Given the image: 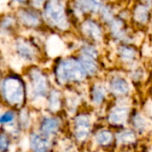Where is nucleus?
<instances>
[{
    "label": "nucleus",
    "mask_w": 152,
    "mask_h": 152,
    "mask_svg": "<svg viewBox=\"0 0 152 152\" xmlns=\"http://www.w3.org/2000/svg\"><path fill=\"white\" fill-rule=\"evenodd\" d=\"M75 7L81 13H98L104 6L102 0H74Z\"/></svg>",
    "instance_id": "nucleus-8"
},
{
    "label": "nucleus",
    "mask_w": 152,
    "mask_h": 152,
    "mask_svg": "<svg viewBox=\"0 0 152 152\" xmlns=\"http://www.w3.org/2000/svg\"><path fill=\"white\" fill-rule=\"evenodd\" d=\"M60 126V123L56 118L47 117L43 120L41 124V133L44 136H49L51 134L55 133Z\"/></svg>",
    "instance_id": "nucleus-15"
},
{
    "label": "nucleus",
    "mask_w": 152,
    "mask_h": 152,
    "mask_svg": "<svg viewBox=\"0 0 152 152\" xmlns=\"http://www.w3.org/2000/svg\"><path fill=\"white\" fill-rule=\"evenodd\" d=\"M151 18L150 8L147 4H137L134 7L133 19L139 25H146Z\"/></svg>",
    "instance_id": "nucleus-10"
},
{
    "label": "nucleus",
    "mask_w": 152,
    "mask_h": 152,
    "mask_svg": "<svg viewBox=\"0 0 152 152\" xmlns=\"http://www.w3.org/2000/svg\"><path fill=\"white\" fill-rule=\"evenodd\" d=\"M42 15L50 26L59 30L64 31L69 28L70 23L61 0H48L44 5Z\"/></svg>",
    "instance_id": "nucleus-1"
},
{
    "label": "nucleus",
    "mask_w": 152,
    "mask_h": 152,
    "mask_svg": "<svg viewBox=\"0 0 152 152\" xmlns=\"http://www.w3.org/2000/svg\"><path fill=\"white\" fill-rule=\"evenodd\" d=\"M15 24V18L11 15H6L5 18H3L2 21V28L5 30L11 29Z\"/></svg>",
    "instance_id": "nucleus-25"
},
{
    "label": "nucleus",
    "mask_w": 152,
    "mask_h": 152,
    "mask_svg": "<svg viewBox=\"0 0 152 152\" xmlns=\"http://www.w3.org/2000/svg\"><path fill=\"white\" fill-rule=\"evenodd\" d=\"M105 90L102 86H94L93 90H92V100L94 101V103L100 105L102 104L104 99H105Z\"/></svg>",
    "instance_id": "nucleus-20"
},
{
    "label": "nucleus",
    "mask_w": 152,
    "mask_h": 152,
    "mask_svg": "<svg viewBox=\"0 0 152 152\" xmlns=\"http://www.w3.org/2000/svg\"><path fill=\"white\" fill-rule=\"evenodd\" d=\"M100 15L102 20L108 25L116 18L114 14V11L110 5H104L100 11Z\"/></svg>",
    "instance_id": "nucleus-21"
},
{
    "label": "nucleus",
    "mask_w": 152,
    "mask_h": 152,
    "mask_svg": "<svg viewBox=\"0 0 152 152\" xmlns=\"http://www.w3.org/2000/svg\"><path fill=\"white\" fill-rule=\"evenodd\" d=\"M60 104H61L60 94L56 90L52 91L49 96V108L52 110L55 111L60 108Z\"/></svg>",
    "instance_id": "nucleus-22"
},
{
    "label": "nucleus",
    "mask_w": 152,
    "mask_h": 152,
    "mask_svg": "<svg viewBox=\"0 0 152 152\" xmlns=\"http://www.w3.org/2000/svg\"><path fill=\"white\" fill-rule=\"evenodd\" d=\"M12 1H14V2H17V3H20V4H21V3H25L26 1H28V0H12Z\"/></svg>",
    "instance_id": "nucleus-29"
},
{
    "label": "nucleus",
    "mask_w": 152,
    "mask_h": 152,
    "mask_svg": "<svg viewBox=\"0 0 152 152\" xmlns=\"http://www.w3.org/2000/svg\"><path fill=\"white\" fill-rule=\"evenodd\" d=\"M129 110L125 107L114 108L109 115V122L114 125H124L128 118Z\"/></svg>",
    "instance_id": "nucleus-11"
},
{
    "label": "nucleus",
    "mask_w": 152,
    "mask_h": 152,
    "mask_svg": "<svg viewBox=\"0 0 152 152\" xmlns=\"http://www.w3.org/2000/svg\"><path fill=\"white\" fill-rule=\"evenodd\" d=\"M78 60H79V63H80V65H81V66H82V68L85 71L86 75H92V74L96 73L97 65H96L94 58L88 57V56L81 55V56Z\"/></svg>",
    "instance_id": "nucleus-16"
},
{
    "label": "nucleus",
    "mask_w": 152,
    "mask_h": 152,
    "mask_svg": "<svg viewBox=\"0 0 152 152\" xmlns=\"http://www.w3.org/2000/svg\"><path fill=\"white\" fill-rule=\"evenodd\" d=\"M82 32L94 41H101L102 39L103 31L100 23L93 19H86L81 24Z\"/></svg>",
    "instance_id": "nucleus-6"
},
{
    "label": "nucleus",
    "mask_w": 152,
    "mask_h": 152,
    "mask_svg": "<svg viewBox=\"0 0 152 152\" xmlns=\"http://www.w3.org/2000/svg\"><path fill=\"white\" fill-rule=\"evenodd\" d=\"M8 143H9V141H8V138L2 134L1 136V142H0V148H1V151L3 152H4L5 150H7L8 148Z\"/></svg>",
    "instance_id": "nucleus-27"
},
{
    "label": "nucleus",
    "mask_w": 152,
    "mask_h": 152,
    "mask_svg": "<svg viewBox=\"0 0 152 152\" xmlns=\"http://www.w3.org/2000/svg\"><path fill=\"white\" fill-rule=\"evenodd\" d=\"M110 29L112 36L118 39L124 40L126 38V24L125 22L121 18L116 17L110 24Z\"/></svg>",
    "instance_id": "nucleus-13"
},
{
    "label": "nucleus",
    "mask_w": 152,
    "mask_h": 152,
    "mask_svg": "<svg viewBox=\"0 0 152 152\" xmlns=\"http://www.w3.org/2000/svg\"><path fill=\"white\" fill-rule=\"evenodd\" d=\"M29 79L31 89L35 97H45L48 91V83L44 73L37 69H34L29 73Z\"/></svg>",
    "instance_id": "nucleus-5"
},
{
    "label": "nucleus",
    "mask_w": 152,
    "mask_h": 152,
    "mask_svg": "<svg viewBox=\"0 0 152 152\" xmlns=\"http://www.w3.org/2000/svg\"><path fill=\"white\" fill-rule=\"evenodd\" d=\"M91 123L87 115H79L75 119V136L79 142L87 139L90 133Z\"/></svg>",
    "instance_id": "nucleus-7"
},
{
    "label": "nucleus",
    "mask_w": 152,
    "mask_h": 152,
    "mask_svg": "<svg viewBox=\"0 0 152 152\" xmlns=\"http://www.w3.org/2000/svg\"><path fill=\"white\" fill-rule=\"evenodd\" d=\"M134 127L138 131L142 132V131L145 130V128H146V121L140 115H137L136 116H134Z\"/></svg>",
    "instance_id": "nucleus-24"
},
{
    "label": "nucleus",
    "mask_w": 152,
    "mask_h": 152,
    "mask_svg": "<svg viewBox=\"0 0 152 152\" xmlns=\"http://www.w3.org/2000/svg\"><path fill=\"white\" fill-rule=\"evenodd\" d=\"M30 142L33 152H50V142L44 135L33 134Z\"/></svg>",
    "instance_id": "nucleus-12"
},
{
    "label": "nucleus",
    "mask_w": 152,
    "mask_h": 152,
    "mask_svg": "<svg viewBox=\"0 0 152 152\" xmlns=\"http://www.w3.org/2000/svg\"><path fill=\"white\" fill-rule=\"evenodd\" d=\"M30 1H31V4L35 8H39L41 6H44L48 0H30Z\"/></svg>",
    "instance_id": "nucleus-28"
},
{
    "label": "nucleus",
    "mask_w": 152,
    "mask_h": 152,
    "mask_svg": "<svg viewBox=\"0 0 152 152\" xmlns=\"http://www.w3.org/2000/svg\"><path fill=\"white\" fill-rule=\"evenodd\" d=\"M56 76L61 82H80L86 77L79 60L74 58H67L62 60L57 66Z\"/></svg>",
    "instance_id": "nucleus-2"
},
{
    "label": "nucleus",
    "mask_w": 152,
    "mask_h": 152,
    "mask_svg": "<svg viewBox=\"0 0 152 152\" xmlns=\"http://www.w3.org/2000/svg\"><path fill=\"white\" fill-rule=\"evenodd\" d=\"M113 141V134L110 131L103 130L97 133L96 135V142L98 144L102 146L110 145Z\"/></svg>",
    "instance_id": "nucleus-19"
},
{
    "label": "nucleus",
    "mask_w": 152,
    "mask_h": 152,
    "mask_svg": "<svg viewBox=\"0 0 152 152\" xmlns=\"http://www.w3.org/2000/svg\"><path fill=\"white\" fill-rule=\"evenodd\" d=\"M13 119H14V114L12 111H6L1 116L0 121H1V124L4 125V124H9L12 122Z\"/></svg>",
    "instance_id": "nucleus-26"
},
{
    "label": "nucleus",
    "mask_w": 152,
    "mask_h": 152,
    "mask_svg": "<svg viewBox=\"0 0 152 152\" xmlns=\"http://www.w3.org/2000/svg\"><path fill=\"white\" fill-rule=\"evenodd\" d=\"M15 48L18 55L24 60L31 61L35 58L36 52L32 45L25 39H18L15 43Z\"/></svg>",
    "instance_id": "nucleus-9"
},
{
    "label": "nucleus",
    "mask_w": 152,
    "mask_h": 152,
    "mask_svg": "<svg viewBox=\"0 0 152 152\" xmlns=\"http://www.w3.org/2000/svg\"><path fill=\"white\" fill-rule=\"evenodd\" d=\"M110 90L113 94L117 96H121L128 93L129 91V84L124 78L115 77L111 80L110 84Z\"/></svg>",
    "instance_id": "nucleus-14"
},
{
    "label": "nucleus",
    "mask_w": 152,
    "mask_h": 152,
    "mask_svg": "<svg viewBox=\"0 0 152 152\" xmlns=\"http://www.w3.org/2000/svg\"><path fill=\"white\" fill-rule=\"evenodd\" d=\"M17 18L23 26L37 28L41 25L43 15L33 8H20L17 12Z\"/></svg>",
    "instance_id": "nucleus-4"
},
{
    "label": "nucleus",
    "mask_w": 152,
    "mask_h": 152,
    "mask_svg": "<svg viewBox=\"0 0 152 152\" xmlns=\"http://www.w3.org/2000/svg\"><path fill=\"white\" fill-rule=\"evenodd\" d=\"M2 94L5 101L12 105H20L24 99V87L22 82L14 77H6L2 82Z\"/></svg>",
    "instance_id": "nucleus-3"
},
{
    "label": "nucleus",
    "mask_w": 152,
    "mask_h": 152,
    "mask_svg": "<svg viewBox=\"0 0 152 152\" xmlns=\"http://www.w3.org/2000/svg\"><path fill=\"white\" fill-rule=\"evenodd\" d=\"M136 135L132 130H124L117 135V142L120 145H129L134 143Z\"/></svg>",
    "instance_id": "nucleus-18"
},
{
    "label": "nucleus",
    "mask_w": 152,
    "mask_h": 152,
    "mask_svg": "<svg viewBox=\"0 0 152 152\" xmlns=\"http://www.w3.org/2000/svg\"><path fill=\"white\" fill-rule=\"evenodd\" d=\"M118 55L124 62H133L136 57V50L128 45H122L118 47Z\"/></svg>",
    "instance_id": "nucleus-17"
},
{
    "label": "nucleus",
    "mask_w": 152,
    "mask_h": 152,
    "mask_svg": "<svg viewBox=\"0 0 152 152\" xmlns=\"http://www.w3.org/2000/svg\"><path fill=\"white\" fill-rule=\"evenodd\" d=\"M81 53H82V56H86L92 57L94 59H96V57L98 56L97 50L93 46H90V45L84 46L81 49Z\"/></svg>",
    "instance_id": "nucleus-23"
}]
</instances>
